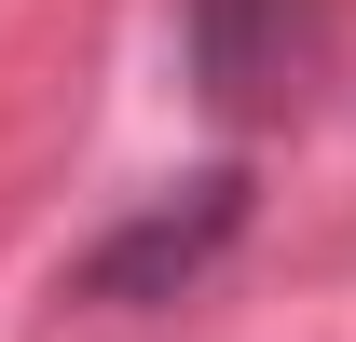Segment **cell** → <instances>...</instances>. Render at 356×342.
<instances>
[{
    "instance_id": "obj_1",
    "label": "cell",
    "mask_w": 356,
    "mask_h": 342,
    "mask_svg": "<svg viewBox=\"0 0 356 342\" xmlns=\"http://www.w3.org/2000/svg\"><path fill=\"white\" fill-rule=\"evenodd\" d=\"M247 233V165H206L192 192H165V206H137L124 233H96L83 260H69V301H110V315H137V301H178L206 260Z\"/></svg>"
},
{
    "instance_id": "obj_2",
    "label": "cell",
    "mask_w": 356,
    "mask_h": 342,
    "mask_svg": "<svg viewBox=\"0 0 356 342\" xmlns=\"http://www.w3.org/2000/svg\"><path fill=\"white\" fill-rule=\"evenodd\" d=\"M315 69V0H192V83L220 110H274Z\"/></svg>"
}]
</instances>
